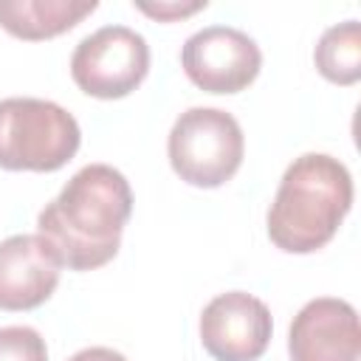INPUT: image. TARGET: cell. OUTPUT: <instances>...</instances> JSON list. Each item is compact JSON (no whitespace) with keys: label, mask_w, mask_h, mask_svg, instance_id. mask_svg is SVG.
Wrapping results in <instances>:
<instances>
[{"label":"cell","mask_w":361,"mask_h":361,"mask_svg":"<svg viewBox=\"0 0 361 361\" xmlns=\"http://www.w3.org/2000/svg\"><path fill=\"white\" fill-rule=\"evenodd\" d=\"M353 209L347 166L324 152L299 155L282 175L268 209V237L285 254L324 248Z\"/></svg>","instance_id":"obj_2"},{"label":"cell","mask_w":361,"mask_h":361,"mask_svg":"<svg viewBox=\"0 0 361 361\" xmlns=\"http://www.w3.org/2000/svg\"><path fill=\"white\" fill-rule=\"evenodd\" d=\"M271 333L268 305L245 290L220 293L200 313V341L214 361H257L268 350Z\"/></svg>","instance_id":"obj_7"},{"label":"cell","mask_w":361,"mask_h":361,"mask_svg":"<svg viewBox=\"0 0 361 361\" xmlns=\"http://www.w3.org/2000/svg\"><path fill=\"white\" fill-rule=\"evenodd\" d=\"M290 361H361V327L350 302L310 299L290 322Z\"/></svg>","instance_id":"obj_8"},{"label":"cell","mask_w":361,"mask_h":361,"mask_svg":"<svg viewBox=\"0 0 361 361\" xmlns=\"http://www.w3.org/2000/svg\"><path fill=\"white\" fill-rule=\"evenodd\" d=\"M138 11H144L147 17H155L161 23H175L180 17H189L200 8H206V0H195V3H135Z\"/></svg>","instance_id":"obj_13"},{"label":"cell","mask_w":361,"mask_h":361,"mask_svg":"<svg viewBox=\"0 0 361 361\" xmlns=\"http://www.w3.org/2000/svg\"><path fill=\"white\" fill-rule=\"evenodd\" d=\"M245 138L240 121L220 107H189L169 130L166 155L180 180L197 189H217L243 164Z\"/></svg>","instance_id":"obj_4"},{"label":"cell","mask_w":361,"mask_h":361,"mask_svg":"<svg viewBox=\"0 0 361 361\" xmlns=\"http://www.w3.org/2000/svg\"><path fill=\"white\" fill-rule=\"evenodd\" d=\"M62 274V259L42 234H14L0 243V310L45 305Z\"/></svg>","instance_id":"obj_9"},{"label":"cell","mask_w":361,"mask_h":361,"mask_svg":"<svg viewBox=\"0 0 361 361\" xmlns=\"http://www.w3.org/2000/svg\"><path fill=\"white\" fill-rule=\"evenodd\" d=\"M180 68L186 79L206 93H240L259 76L262 54L245 31L209 25L183 42Z\"/></svg>","instance_id":"obj_6"},{"label":"cell","mask_w":361,"mask_h":361,"mask_svg":"<svg viewBox=\"0 0 361 361\" xmlns=\"http://www.w3.org/2000/svg\"><path fill=\"white\" fill-rule=\"evenodd\" d=\"M79 144L82 130L62 104L31 96L0 99V169L56 172Z\"/></svg>","instance_id":"obj_3"},{"label":"cell","mask_w":361,"mask_h":361,"mask_svg":"<svg viewBox=\"0 0 361 361\" xmlns=\"http://www.w3.org/2000/svg\"><path fill=\"white\" fill-rule=\"evenodd\" d=\"M316 71L333 85H355L361 79V25L358 20H344L330 25L316 51H313Z\"/></svg>","instance_id":"obj_11"},{"label":"cell","mask_w":361,"mask_h":361,"mask_svg":"<svg viewBox=\"0 0 361 361\" xmlns=\"http://www.w3.org/2000/svg\"><path fill=\"white\" fill-rule=\"evenodd\" d=\"M149 73V45L127 25H104L85 37L71 56L76 87L93 99H124Z\"/></svg>","instance_id":"obj_5"},{"label":"cell","mask_w":361,"mask_h":361,"mask_svg":"<svg viewBox=\"0 0 361 361\" xmlns=\"http://www.w3.org/2000/svg\"><path fill=\"white\" fill-rule=\"evenodd\" d=\"M96 8V0H0V28L17 39L39 42L71 31Z\"/></svg>","instance_id":"obj_10"},{"label":"cell","mask_w":361,"mask_h":361,"mask_svg":"<svg viewBox=\"0 0 361 361\" xmlns=\"http://www.w3.org/2000/svg\"><path fill=\"white\" fill-rule=\"evenodd\" d=\"M68 361H127V358L110 347H85V350L73 353Z\"/></svg>","instance_id":"obj_14"},{"label":"cell","mask_w":361,"mask_h":361,"mask_svg":"<svg viewBox=\"0 0 361 361\" xmlns=\"http://www.w3.org/2000/svg\"><path fill=\"white\" fill-rule=\"evenodd\" d=\"M130 214L133 192L127 178L110 164H87L45 203L37 234L54 245L62 268L96 271L118 254Z\"/></svg>","instance_id":"obj_1"},{"label":"cell","mask_w":361,"mask_h":361,"mask_svg":"<svg viewBox=\"0 0 361 361\" xmlns=\"http://www.w3.org/2000/svg\"><path fill=\"white\" fill-rule=\"evenodd\" d=\"M0 361H48L45 338L25 324L0 327Z\"/></svg>","instance_id":"obj_12"}]
</instances>
